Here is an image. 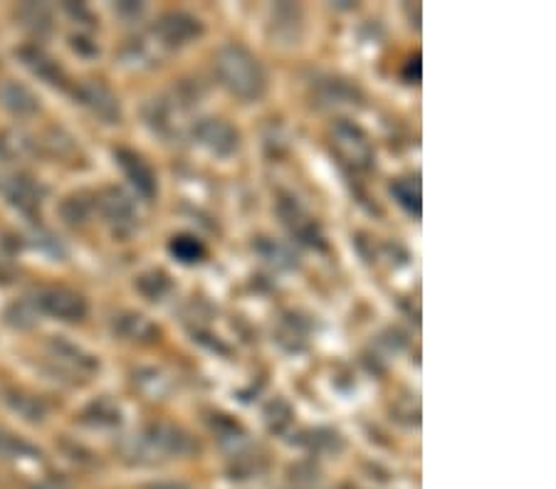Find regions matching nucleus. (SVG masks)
Here are the masks:
<instances>
[{
  "instance_id": "obj_5",
  "label": "nucleus",
  "mask_w": 556,
  "mask_h": 489,
  "mask_svg": "<svg viewBox=\"0 0 556 489\" xmlns=\"http://www.w3.org/2000/svg\"><path fill=\"white\" fill-rule=\"evenodd\" d=\"M153 35L166 50H181L190 45V42H196L203 35V23L190 13L171 10V13H163L156 20Z\"/></svg>"
},
{
  "instance_id": "obj_4",
  "label": "nucleus",
  "mask_w": 556,
  "mask_h": 489,
  "mask_svg": "<svg viewBox=\"0 0 556 489\" xmlns=\"http://www.w3.org/2000/svg\"><path fill=\"white\" fill-rule=\"evenodd\" d=\"M331 146L339 153V159L354 171H368L374 166V146L368 143L366 134L358 129L357 124L341 122L334 124L331 129Z\"/></svg>"
},
{
  "instance_id": "obj_15",
  "label": "nucleus",
  "mask_w": 556,
  "mask_h": 489,
  "mask_svg": "<svg viewBox=\"0 0 556 489\" xmlns=\"http://www.w3.org/2000/svg\"><path fill=\"white\" fill-rule=\"evenodd\" d=\"M50 354H52L57 364H65V366H70L72 371H77V374H92L97 368L95 356H89L87 351H82V348L65 339L50 341Z\"/></svg>"
},
{
  "instance_id": "obj_36",
  "label": "nucleus",
  "mask_w": 556,
  "mask_h": 489,
  "mask_svg": "<svg viewBox=\"0 0 556 489\" xmlns=\"http://www.w3.org/2000/svg\"><path fill=\"white\" fill-rule=\"evenodd\" d=\"M149 489H190V487L181 484V482H159V484H152Z\"/></svg>"
},
{
  "instance_id": "obj_1",
  "label": "nucleus",
  "mask_w": 556,
  "mask_h": 489,
  "mask_svg": "<svg viewBox=\"0 0 556 489\" xmlns=\"http://www.w3.org/2000/svg\"><path fill=\"white\" fill-rule=\"evenodd\" d=\"M220 85L243 102H260L267 92V72L263 62L243 45H223L216 55Z\"/></svg>"
},
{
  "instance_id": "obj_7",
  "label": "nucleus",
  "mask_w": 556,
  "mask_h": 489,
  "mask_svg": "<svg viewBox=\"0 0 556 489\" xmlns=\"http://www.w3.org/2000/svg\"><path fill=\"white\" fill-rule=\"evenodd\" d=\"M32 307L42 314H50L55 319L62 321H82L87 317V301L72 290L65 287H50V290H40L32 297Z\"/></svg>"
},
{
  "instance_id": "obj_16",
  "label": "nucleus",
  "mask_w": 556,
  "mask_h": 489,
  "mask_svg": "<svg viewBox=\"0 0 556 489\" xmlns=\"http://www.w3.org/2000/svg\"><path fill=\"white\" fill-rule=\"evenodd\" d=\"M0 104L8 109V112L18 114V116H28V114L38 112V97L30 92L25 85L18 82H5L0 85Z\"/></svg>"
},
{
  "instance_id": "obj_18",
  "label": "nucleus",
  "mask_w": 556,
  "mask_h": 489,
  "mask_svg": "<svg viewBox=\"0 0 556 489\" xmlns=\"http://www.w3.org/2000/svg\"><path fill=\"white\" fill-rule=\"evenodd\" d=\"M307 331L310 324H304L297 314H287L280 321V329L274 334V341L284 348V351H302L304 341H307Z\"/></svg>"
},
{
  "instance_id": "obj_27",
  "label": "nucleus",
  "mask_w": 556,
  "mask_h": 489,
  "mask_svg": "<svg viewBox=\"0 0 556 489\" xmlns=\"http://www.w3.org/2000/svg\"><path fill=\"white\" fill-rule=\"evenodd\" d=\"M8 405L15 411V413H20L25 420H30V423H38V420H42L45 418V413H48V408H45V403L40 401V398H35V395H25V393H8Z\"/></svg>"
},
{
  "instance_id": "obj_23",
  "label": "nucleus",
  "mask_w": 556,
  "mask_h": 489,
  "mask_svg": "<svg viewBox=\"0 0 556 489\" xmlns=\"http://www.w3.org/2000/svg\"><path fill=\"white\" fill-rule=\"evenodd\" d=\"M95 210H97V200H92L87 193H77V196H70L62 200L60 216H62V220H65L67 226H85Z\"/></svg>"
},
{
  "instance_id": "obj_33",
  "label": "nucleus",
  "mask_w": 556,
  "mask_h": 489,
  "mask_svg": "<svg viewBox=\"0 0 556 489\" xmlns=\"http://www.w3.org/2000/svg\"><path fill=\"white\" fill-rule=\"evenodd\" d=\"M403 77L408 82H413V85L421 82V55H413L408 60V65H405L403 69Z\"/></svg>"
},
{
  "instance_id": "obj_21",
  "label": "nucleus",
  "mask_w": 556,
  "mask_h": 489,
  "mask_svg": "<svg viewBox=\"0 0 556 489\" xmlns=\"http://www.w3.org/2000/svg\"><path fill=\"white\" fill-rule=\"evenodd\" d=\"M210 428H213L218 442H220L226 450H233L236 455H240V447L246 445V430L240 428V423H236V420L227 418V415H213V418H210Z\"/></svg>"
},
{
  "instance_id": "obj_13",
  "label": "nucleus",
  "mask_w": 556,
  "mask_h": 489,
  "mask_svg": "<svg viewBox=\"0 0 556 489\" xmlns=\"http://www.w3.org/2000/svg\"><path fill=\"white\" fill-rule=\"evenodd\" d=\"M270 35L280 40L283 45H297V40L302 38V10L297 5H290V3L274 5Z\"/></svg>"
},
{
  "instance_id": "obj_3",
  "label": "nucleus",
  "mask_w": 556,
  "mask_h": 489,
  "mask_svg": "<svg viewBox=\"0 0 556 489\" xmlns=\"http://www.w3.org/2000/svg\"><path fill=\"white\" fill-rule=\"evenodd\" d=\"M277 216H280L283 226L290 230V235H292L297 243L307 244L311 250H327L324 230H321L320 223L307 213V208H304L297 198H280V200H277Z\"/></svg>"
},
{
  "instance_id": "obj_20",
  "label": "nucleus",
  "mask_w": 556,
  "mask_h": 489,
  "mask_svg": "<svg viewBox=\"0 0 556 489\" xmlns=\"http://www.w3.org/2000/svg\"><path fill=\"white\" fill-rule=\"evenodd\" d=\"M255 253L260 254L264 263L274 264L277 270H294L297 267V254L287 244L270 240V237H260L255 243Z\"/></svg>"
},
{
  "instance_id": "obj_22",
  "label": "nucleus",
  "mask_w": 556,
  "mask_h": 489,
  "mask_svg": "<svg viewBox=\"0 0 556 489\" xmlns=\"http://www.w3.org/2000/svg\"><path fill=\"white\" fill-rule=\"evenodd\" d=\"M169 253L179 260L181 264H199L206 260V244L190 233L173 235L169 243Z\"/></svg>"
},
{
  "instance_id": "obj_35",
  "label": "nucleus",
  "mask_w": 556,
  "mask_h": 489,
  "mask_svg": "<svg viewBox=\"0 0 556 489\" xmlns=\"http://www.w3.org/2000/svg\"><path fill=\"white\" fill-rule=\"evenodd\" d=\"M65 10L72 15V18H79V20H85V23H89L92 20V15H89V10L85 8V5H75V3H67Z\"/></svg>"
},
{
  "instance_id": "obj_8",
  "label": "nucleus",
  "mask_w": 556,
  "mask_h": 489,
  "mask_svg": "<svg viewBox=\"0 0 556 489\" xmlns=\"http://www.w3.org/2000/svg\"><path fill=\"white\" fill-rule=\"evenodd\" d=\"M77 102L87 106L89 112L99 116L104 124H119L122 122V106H119V99L114 97V92L109 87H104L102 82H82V85L75 89Z\"/></svg>"
},
{
  "instance_id": "obj_31",
  "label": "nucleus",
  "mask_w": 556,
  "mask_h": 489,
  "mask_svg": "<svg viewBox=\"0 0 556 489\" xmlns=\"http://www.w3.org/2000/svg\"><path fill=\"white\" fill-rule=\"evenodd\" d=\"M302 442L314 452H334L341 447L339 435L334 433V430H327V428L311 430V433H307V438H304Z\"/></svg>"
},
{
  "instance_id": "obj_32",
  "label": "nucleus",
  "mask_w": 556,
  "mask_h": 489,
  "mask_svg": "<svg viewBox=\"0 0 556 489\" xmlns=\"http://www.w3.org/2000/svg\"><path fill=\"white\" fill-rule=\"evenodd\" d=\"M72 50H75V52H79V55H85V57L99 55V48H97L92 40H87V38H72Z\"/></svg>"
},
{
  "instance_id": "obj_30",
  "label": "nucleus",
  "mask_w": 556,
  "mask_h": 489,
  "mask_svg": "<svg viewBox=\"0 0 556 489\" xmlns=\"http://www.w3.org/2000/svg\"><path fill=\"white\" fill-rule=\"evenodd\" d=\"M35 317H38V309L32 307L30 300L15 301V304H10L8 309H5V321H8L10 327H15V329H30L35 324Z\"/></svg>"
},
{
  "instance_id": "obj_14",
  "label": "nucleus",
  "mask_w": 556,
  "mask_h": 489,
  "mask_svg": "<svg viewBox=\"0 0 556 489\" xmlns=\"http://www.w3.org/2000/svg\"><path fill=\"white\" fill-rule=\"evenodd\" d=\"M18 57L20 62L28 67L32 75L40 77V79H45L48 85L65 87V75H62V69H60V65H57L55 60H52L45 50L35 48V45H28V48L18 50Z\"/></svg>"
},
{
  "instance_id": "obj_10",
  "label": "nucleus",
  "mask_w": 556,
  "mask_h": 489,
  "mask_svg": "<svg viewBox=\"0 0 556 489\" xmlns=\"http://www.w3.org/2000/svg\"><path fill=\"white\" fill-rule=\"evenodd\" d=\"M114 159L119 163V169L124 171V176L129 179L136 193L146 200H152L156 196V173L152 171V166L136 153V151L129 149H116Z\"/></svg>"
},
{
  "instance_id": "obj_11",
  "label": "nucleus",
  "mask_w": 556,
  "mask_h": 489,
  "mask_svg": "<svg viewBox=\"0 0 556 489\" xmlns=\"http://www.w3.org/2000/svg\"><path fill=\"white\" fill-rule=\"evenodd\" d=\"M3 193H5V200H8L10 206L20 210V213H25V216H35L40 206H42V196H45V190H42L38 180L30 179L25 173L5 180Z\"/></svg>"
},
{
  "instance_id": "obj_28",
  "label": "nucleus",
  "mask_w": 556,
  "mask_h": 489,
  "mask_svg": "<svg viewBox=\"0 0 556 489\" xmlns=\"http://www.w3.org/2000/svg\"><path fill=\"white\" fill-rule=\"evenodd\" d=\"M292 408L283 398H274L273 403L264 408V420H267V428L273 433H284L290 428V423H292Z\"/></svg>"
},
{
  "instance_id": "obj_2",
  "label": "nucleus",
  "mask_w": 556,
  "mask_h": 489,
  "mask_svg": "<svg viewBox=\"0 0 556 489\" xmlns=\"http://www.w3.org/2000/svg\"><path fill=\"white\" fill-rule=\"evenodd\" d=\"M134 450H124L134 460L169 455V457H186L199 450V442L193 440L183 428L171 423H152L144 428V433L132 442Z\"/></svg>"
},
{
  "instance_id": "obj_19",
  "label": "nucleus",
  "mask_w": 556,
  "mask_h": 489,
  "mask_svg": "<svg viewBox=\"0 0 556 489\" xmlns=\"http://www.w3.org/2000/svg\"><path fill=\"white\" fill-rule=\"evenodd\" d=\"M18 20L23 28L30 30L38 38L48 35L50 30H52V13L42 3H25V5H20Z\"/></svg>"
},
{
  "instance_id": "obj_6",
  "label": "nucleus",
  "mask_w": 556,
  "mask_h": 489,
  "mask_svg": "<svg viewBox=\"0 0 556 489\" xmlns=\"http://www.w3.org/2000/svg\"><path fill=\"white\" fill-rule=\"evenodd\" d=\"M193 139L218 159H230L240 149V134L226 119H200L193 126Z\"/></svg>"
},
{
  "instance_id": "obj_29",
  "label": "nucleus",
  "mask_w": 556,
  "mask_h": 489,
  "mask_svg": "<svg viewBox=\"0 0 556 489\" xmlns=\"http://www.w3.org/2000/svg\"><path fill=\"white\" fill-rule=\"evenodd\" d=\"M0 457H3V460H13V457H40V452L25 440H20L15 435L0 430Z\"/></svg>"
},
{
  "instance_id": "obj_17",
  "label": "nucleus",
  "mask_w": 556,
  "mask_h": 489,
  "mask_svg": "<svg viewBox=\"0 0 556 489\" xmlns=\"http://www.w3.org/2000/svg\"><path fill=\"white\" fill-rule=\"evenodd\" d=\"M82 423L95 425V428H114L122 423V411L112 398H97L85 408Z\"/></svg>"
},
{
  "instance_id": "obj_9",
  "label": "nucleus",
  "mask_w": 556,
  "mask_h": 489,
  "mask_svg": "<svg viewBox=\"0 0 556 489\" xmlns=\"http://www.w3.org/2000/svg\"><path fill=\"white\" fill-rule=\"evenodd\" d=\"M95 200L102 217L114 230H132L136 223V206L122 189H104Z\"/></svg>"
},
{
  "instance_id": "obj_24",
  "label": "nucleus",
  "mask_w": 556,
  "mask_h": 489,
  "mask_svg": "<svg viewBox=\"0 0 556 489\" xmlns=\"http://www.w3.org/2000/svg\"><path fill=\"white\" fill-rule=\"evenodd\" d=\"M391 196L396 198V203L411 216L421 217L423 213V200H421V183L415 179H398L391 183Z\"/></svg>"
},
{
  "instance_id": "obj_12",
  "label": "nucleus",
  "mask_w": 556,
  "mask_h": 489,
  "mask_svg": "<svg viewBox=\"0 0 556 489\" xmlns=\"http://www.w3.org/2000/svg\"><path fill=\"white\" fill-rule=\"evenodd\" d=\"M112 329L124 341H136V344H153L159 339V327L152 324L144 314H136V311L116 314L112 321Z\"/></svg>"
},
{
  "instance_id": "obj_26",
  "label": "nucleus",
  "mask_w": 556,
  "mask_h": 489,
  "mask_svg": "<svg viewBox=\"0 0 556 489\" xmlns=\"http://www.w3.org/2000/svg\"><path fill=\"white\" fill-rule=\"evenodd\" d=\"M171 277L163 270H149L136 277V290L146 297L149 301H161L171 292Z\"/></svg>"
},
{
  "instance_id": "obj_34",
  "label": "nucleus",
  "mask_w": 556,
  "mask_h": 489,
  "mask_svg": "<svg viewBox=\"0 0 556 489\" xmlns=\"http://www.w3.org/2000/svg\"><path fill=\"white\" fill-rule=\"evenodd\" d=\"M116 13H122V15H132V18H139L144 13V5L142 3H132V0H126V3H119L116 5Z\"/></svg>"
},
{
  "instance_id": "obj_25",
  "label": "nucleus",
  "mask_w": 556,
  "mask_h": 489,
  "mask_svg": "<svg viewBox=\"0 0 556 489\" xmlns=\"http://www.w3.org/2000/svg\"><path fill=\"white\" fill-rule=\"evenodd\" d=\"M317 97L320 104L337 106V104H351L358 97L357 87H351L344 79H321L317 82Z\"/></svg>"
},
{
  "instance_id": "obj_37",
  "label": "nucleus",
  "mask_w": 556,
  "mask_h": 489,
  "mask_svg": "<svg viewBox=\"0 0 556 489\" xmlns=\"http://www.w3.org/2000/svg\"><path fill=\"white\" fill-rule=\"evenodd\" d=\"M0 282H10V270H5L3 264H0Z\"/></svg>"
}]
</instances>
